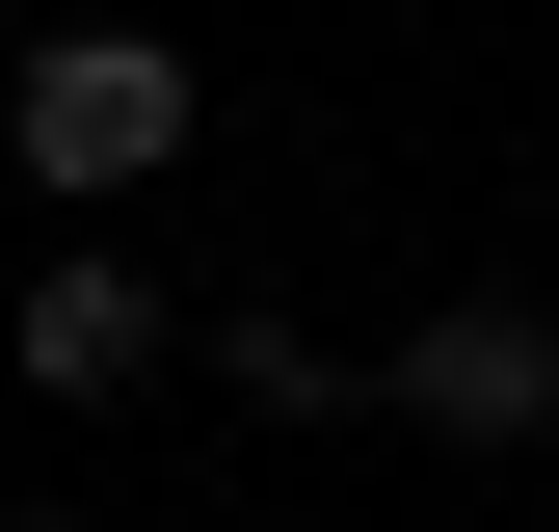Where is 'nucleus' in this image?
Segmentation results:
<instances>
[{
    "instance_id": "nucleus-1",
    "label": "nucleus",
    "mask_w": 559,
    "mask_h": 532,
    "mask_svg": "<svg viewBox=\"0 0 559 532\" xmlns=\"http://www.w3.org/2000/svg\"><path fill=\"white\" fill-rule=\"evenodd\" d=\"M187 107H214V81H187L160 27H53L27 81H0V160H27V186H81V214H107V186H160V160H187Z\"/></svg>"
},
{
    "instance_id": "nucleus-4",
    "label": "nucleus",
    "mask_w": 559,
    "mask_h": 532,
    "mask_svg": "<svg viewBox=\"0 0 559 532\" xmlns=\"http://www.w3.org/2000/svg\"><path fill=\"white\" fill-rule=\"evenodd\" d=\"M0 532H81V506H0Z\"/></svg>"
},
{
    "instance_id": "nucleus-3",
    "label": "nucleus",
    "mask_w": 559,
    "mask_h": 532,
    "mask_svg": "<svg viewBox=\"0 0 559 532\" xmlns=\"http://www.w3.org/2000/svg\"><path fill=\"white\" fill-rule=\"evenodd\" d=\"M0 347H27V399H133V373H160V293H133L107 240H53V266H27V319H0Z\"/></svg>"
},
{
    "instance_id": "nucleus-2",
    "label": "nucleus",
    "mask_w": 559,
    "mask_h": 532,
    "mask_svg": "<svg viewBox=\"0 0 559 532\" xmlns=\"http://www.w3.org/2000/svg\"><path fill=\"white\" fill-rule=\"evenodd\" d=\"M400 426L533 452V426H559V293H427V319H400Z\"/></svg>"
}]
</instances>
